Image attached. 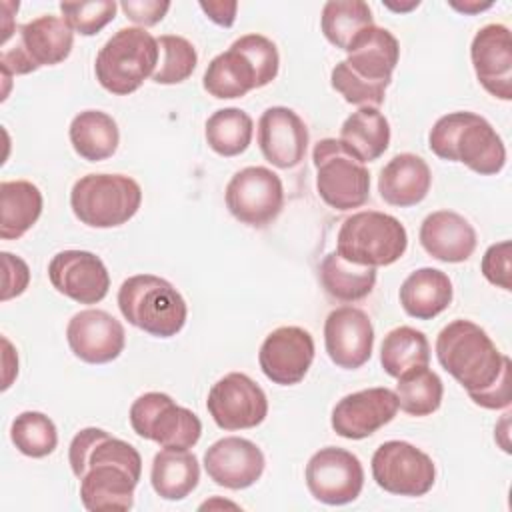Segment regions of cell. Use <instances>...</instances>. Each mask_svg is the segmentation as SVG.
Returning a JSON list of instances; mask_svg holds the SVG:
<instances>
[{"label": "cell", "mask_w": 512, "mask_h": 512, "mask_svg": "<svg viewBox=\"0 0 512 512\" xmlns=\"http://www.w3.org/2000/svg\"><path fill=\"white\" fill-rule=\"evenodd\" d=\"M2 270H4V278H2V302L20 296L28 284H30V270L28 264L20 258L14 256L10 252H2Z\"/></svg>", "instance_id": "42"}, {"label": "cell", "mask_w": 512, "mask_h": 512, "mask_svg": "<svg viewBox=\"0 0 512 512\" xmlns=\"http://www.w3.org/2000/svg\"><path fill=\"white\" fill-rule=\"evenodd\" d=\"M130 426L144 438L160 444V448L188 450L198 444L202 436L200 418L178 406L164 392H146L138 396L130 406Z\"/></svg>", "instance_id": "11"}, {"label": "cell", "mask_w": 512, "mask_h": 512, "mask_svg": "<svg viewBox=\"0 0 512 512\" xmlns=\"http://www.w3.org/2000/svg\"><path fill=\"white\" fill-rule=\"evenodd\" d=\"M120 8L124 10L126 18L138 24L140 28L144 26H154L158 24L166 12L170 10V2L166 0H124L120 2Z\"/></svg>", "instance_id": "43"}, {"label": "cell", "mask_w": 512, "mask_h": 512, "mask_svg": "<svg viewBox=\"0 0 512 512\" xmlns=\"http://www.w3.org/2000/svg\"><path fill=\"white\" fill-rule=\"evenodd\" d=\"M372 478L390 494L424 496L436 482L432 458L404 440H388L372 454Z\"/></svg>", "instance_id": "12"}, {"label": "cell", "mask_w": 512, "mask_h": 512, "mask_svg": "<svg viewBox=\"0 0 512 512\" xmlns=\"http://www.w3.org/2000/svg\"><path fill=\"white\" fill-rule=\"evenodd\" d=\"M158 66L152 74L156 84H180L192 76L198 64V52L190 40L176 34L158 38Z\"/></svg>", "instance_id": "38"}, {"label": "cell", "mask_w": 512, "mask_h": 512, "mask_svg": "<svg viewBox=\"0 0 512 512\" xmlns=\"http://www.w3.org/2000/svg\"><path fill=\"white\" fill-rule=\"evenodd\" d=\"M202 12L218 26L230 28L236 20V10H238V2H222V0H214V2H200Z\"/></svg>", "instance_id": "45"}, {"label": "cell", "mask_w": 512, "mask_h": 512, "mask_svg": "<svg viewBox=\"0 0 512 512\" xmlns=\"http://www.w3.org/2000/svg\"><path fill=\"white\" fill-rule=\"evenodd\" d=\"M452 282L438 268H418L406 276L398 298L404 312L416 320H432L452 302Z\"/></svg>", "instance_id": "27"}, {"label": "cell", "mask_w": 512, "mask_h": 512, "mask_svg": "<svg viewBox=\"0 0 512 512\" xmlns=\"http://www.w3.org/2000/svg\"><path fill=\"white\" fill-rule=\"evenodd\" d=\"M398 400L394 390L376 386L340 398L332 410L334 432L348 440H362L394 420Z\"/></svg>", "instance_id": "20"}, {"label": "cell", "mask_w": 512, "mask_h": 512, "mask_svg": "<svg viewBox=\"0 0 512 512\" xmlns=\"http://www.w3.org/2000/svg\"><path fill=\"white\" fill-rule=\"evenodd\" d=\"M430 150L448 162H462L480 176L498 174L506 164V146L494 126L474 112L440 116L428 134Z\"/></svg>", "instance_id": "3"}, {"label": "cell", "mask_w": 512, "mask_h": 512, "mask_svg": "<svg viewBox=\"0 0 512 512\" xmlns=\"http://www.w3.org/2000/svg\"><path fill=\"white\" fill-rule=\"evenodd\" d=\"M68 136L74 152L88 162H100L114 156L120 144L116 120L102 110L78 112L70 122Z\"/></svg>", "instance_id": "30"}, {"label": "cell", "mask_w": 512, "mask_h": 512, "mask_svg": "<svg viewBox=\"0 0 512 512\" xmlns=\"http://www.w3.org/2000/svg\"><path fill=\"white\" fill-rule=\"evenodd\" d=\"M324 348L338 368L356 370L364 366L374 348L370 316L354 306L334 308L324 322Z\"/></svg>", "instance_id": "19"}, {"label": "cell", "mask_w": 512, "mask_h": 512, "mask_svg": "<svg viewBox=\"0 0 512 512\" xmlns=\"http://www.w3.org/2000/svg\"><path fill=\"white\" fill-rule=\"evenodd\" d=\"M66 340L72 354L82 362L106 364L122 354L126 332L122 322L106 310L86 308L68 320Z\"/></svg>", "instance_id": "18"}, {"label": "cell", "mask_w": 512, "mask_h": 512, "mask_svg": "<svg viewBox=\"0 0 512 512\" xmlns=\"http://www.w3.org/2000/svg\"><path fill=\"white\" fill-rule=\"evenodd\" d=\"M422 248L436 260L458 264L468 260L476 250V230L458 212L436 210L428 214L418 232Z\"/></svg>", "instance_id": "25"}, {"label": "cell", "mask_w": 512, "mask_h": 512, "mask_svg": "<svg viewBox=\"0 0 512 512\" xmlns=\"http://www.w3.org/2000/svg\"><path fill=\"white\" fill-rule=\"evenodd\" d=\"M510 250H512L510 240L496 242V244L488 246V250L482 256V264H480L484 278L502 290H512V264H510L512 254H510Z\"/></svg>", "instance_id": "41"}, {"label": "cell", "mask_w": 512, "mask_h": 512, "mask_svg": "<svg viewBox=\"0 0 512 512\" xmlns=\"http://www.w3.org/2000/svg\"><path fill=\"white\" fill-rule=\"evenodd\" d=\"M338 140L362 164L374 162L390 146V124L378 108L362 106L344 120Z\"/></svg>", "instance_id": "28"}, {"label": "cell", "mask_w": 512, "mask_h": 512, "mask_svg": "<svg viewBox=\"0 0 512 512\" xmlns=\"http://www.w3.org/2000/svg\"><path fill=\"white\" fill-rule=\"evenodd\" d=\"M68 462L80 480V500L90 512L130 510L142 474V456L126 440L90 426L70 442Z\"/></svg>", "instance_id": "1"}, {"label": "cell", "mask_w": 512, "mask_h": 512, "mask_svg": "<svg viewBox=\"0 0 512 512\" xmlns=\"http://www.w3.org/2000/svg\"><path fill=\"white\" fill-rule=\"evenodd\" d=\"M470 60L486 92L512 100V38L504 24H486L474 34Z\"/></svg>", "instance_id": "22"}, {"label": "cell", "mask_w": 512, "mask_h": 512, "mask_svg": "<svg viewBox=\"0 0 512 512\" xmlns=\"http://www.w3.org/2000/svg\"><path fill=\"white\" fill-rule=\"evenodd\" d=\"M118 4L114 0H96V2H60V12L66 24L82 34L94 36L116 16Z\"/></svg>", "instance_id": "39"}, {"label": "cell", "mask_w": 512, "mask_h": 512, "mask_svg": "<svg viewBox=\"0 0 512 512\" xmlns=\"http://www.w3.org/2000/svg\"><path fill=\"white\" fill-rule=\"evenodd\" d=\"M278 68L276 44L262 34H246L210 60L202 86L218 100L242 98L250 90L270 84L278 76Z\"/></svg>", "instance_id": "4"}, {"label": "cell", "mask_w": 512, "mask_h": 512, "mask_svg": "<svg viewBox=\"0 0 512 512\" xmlns=\"http://www.w3.org/2000/svg\"><path fill=\"white\" fill-rule=\"evenodd\" d=\"M304 476L310 494L328 506L354 502L364 486L362 462L356 454L338 446H326L314 452Z\"/></svg>", "instance_id": "14"}, {"label": "cell", "mask_w": 512, "mask_h": 512, "mask_svg": "<svg viewBox=\"0 0 512 512\" xmlns=\"http://www.w3.org/2000/svg\"><path fill=\"white\" fill-rule=\"evenodd\" d=\"M320 282L334 300L356 302L374 290L376 268L352 264L334 250L326 254L320 264Z\"/></svg>", "instance_id": "32"}, {"label": "cell", "mask_w": 512, "mask_h": 512, "mask_svg": "<svg viewBox=\"0 0 512 512\" xmlns=\"http://www.w3.org/2000/svg\"><path fill=\"white\" fill-rule=\"evenodd\" d=\"M74 44V30L64 18L44 14L16 28V44L0 54L2 72L30 74L42 66L64 62Z\"/></svg>", "instance_id": "10"}, {"label": "cell", "mask_w": 512, "mask_h": 512, "mask_svg": "<svg viewBox=\"0 0 512 512\" xmlns=\"http://www.w3.org/2000/svg\"><path fill=\"white\" fill-rule=\"evenodd\" d=\"M510 386H512V364L510 360L506 362L500 378L482 394H476L472 396L470 400L486 410H500V408H508L510 402H512V396H510Z\"/></svg>", "instance_id": "44"}, {"label": "cell", "mask_w": 512, "mask_h": 512, "mask_svg": "<svg viewBox=\"0 0 512 512\" xmlns=\"http://www.w3.org/2000/svg\"><path fill=\"white\" fill-rule=\"evenodd\" d=\"M200 464L188 450L162 448L156 452L150 468L154 492L164 500H184L198 486Z\"/></svg>", "instance_id": "31"}, {"label": "cell", "mask_w": 512, "mask_h": 512, "mask_svg": "<svg viewBox=\"0 0 512 512\" xmlns=\"http://www.w3.org/2000/svg\"><path fill=\"white\" fill-rule=\"evenodd\" d=\"M52 286L78 304H98L110 288L104 262L88 250H62L48 264Z\"/></svg>", "instance_id": "17"}, {"label": "cell", "mask_w": 512, "mask_h": 512, "mask_svg": "<svg viewBox=\"0 0 512 512\" xmlns=\"http://www.w3.org/2000/svg\"><path fill=\"white\" fill-rule=\"evenodd\" d=\"M142 204L140 184L126 174H86L70 190L74 216L90 228L126 224Z\"/></svg>", "instance_id": "8"}, {"label": "cell", "mask_w": 512, "mask_h": 512, "mask_svg": "<svg viewBox=\"0 0 512 512\" xmlns=\"http://www.w3.org/2000/svg\"><path fill=\"white\" fill-rule=\"evenodd\" d=\"M258 146L272 166L294 168L306 156L308 128L292 108H266L258 120Z\"/></svg>", "instance_id": "23"}, {"label": "cell", "mask_w": 512, "mask_h": 512, "mask_svg": "<svg viewBox=\"0 0 512 512\" xmlns=\"http://www.w3.org/2000/svg\"><path fill=\"white\" fill-rule=\"evenodd\" d=\"M396 400L398 408L410 416H428L442 404L444 384L436 372L428 366H418L396 378Z\"/></svg>", "instance_id": "36"}, {"label": "cell", "mask_w": 512, "mask_h": 512, "mask_svg": "<svg viewBox=\"0 0 512 512\" xmlns=\"http://www.w3.org/2000/svg\"><path fill=\"white\" fill-rule=\"evenodd\" d=\"M254 122L242 108H220L216 110L204 126V136L208 146L226 158L242 154L252 142Z\"/></svg>", "instance_id": "35"}, {"label": "cell", "mask_w": 512, "mask_h": 512, "mask_svg": "<svg viewBox=\"0 0 512 512\" xmlns=\"http://www.w3.org/2000/svg\"><path fill=\"white\" fill-rule=\"evenodd\" d=\"M264 466V452L240 436H224L204 452L206 474L214 484L228 490L250 488L260 480Z\"/></svg>", "instance_id": "21"}, {"label": "cell", "mask_w": 512, "mask_h": 512, "mask_svg": "<svg viewBox=\"0 0 512 512\" xmlns=\"http://www.w3.org/2000/svg\"><path fill=\"white\" fill-rule=\"evenodd\" d=\"M372 24V10L362 0H330L322 6V32L332 46L344 52H348L356 36Z\"/></svg>", "instance_id": "34"}, {"label": "cell", "mask_w": 512, "mask_h": 512, "mask_svg": "<svg viewBox=\"0 0 512 512\" xmlns=\"http://www.w3.org/2000/svg\"><path fill=\"white\" fill-rule=\"evenodd\" d=\"M118 308L122 316L142 332L156 338L176 336L188 318L182 294L164 278L154 274H134L118 288Z\"/></svg>", "instance_id": "5"}, {"label": "cell", "mask_w": 512, "mask_h": 512, "mask_svg": "<svg viewBox=\"0 0 512 512\" xmlns=\"http://www.w3.org/2000/svg\"><path fill=\"white\" fill-rule=\"evenodd\" d=\"M42 192L28 180L0 182V238L24 236L42 214Z\"/></svg>", "instance_id": "29"}, {"label": "cell", "mask_w": 512, "mask_h": 512, "mask_svg": "<svg viewBox=\"0 0 512 512\" xmlns=\"http://www.w3.org/2000/svg\"><path fill=\"white\" fill-rule=\"evenodd\" d=\"M432 186V172L424 158L402 152L396 154L388 164L380 170L378 176V192L380 198L390 206H416L420 204Z\"/></svg>", "instance_id": "26"}, {"label": "cell", "mask_w": 512, "mask_h": 512, "mask_svg": "<svg viewBox=\"0 0 512 512\" xmlns=\"http://www.w3.org/2000/svg\"><path fill=\"white\" fill-rule=\"evenodd\" d=\"M450 6L456 8V10H460V12H464V14H474V12H480V10H484V8H490L492 2H484V4H480V2H464V4L450 2Z\"/></svg>", "instance_id": "46"}, {"label": "cell", "mask_w": 512, "mask_h": 512, "mask_svg": "<svg viewBox=\"0 0 512 512\" xmlns=\"http://www.w3.org/2000/svg\"><path fill=\"white\" fill-rule=\"evenodd\" d=\"M10 438L16 450L30 458H44L58 446V430L54 422L36 410H26L12 420Z\"/></svg>", "instance_id": "37"}, {"label": "cell", "mask_w": 512, "mask_h": 512, "mask_svg": "<svg viewBox=\"0 0 512 512\" xmlns=\"http://www.w3.org/2000/svg\"><path fill=\"white\" fill-rule=\"evenodd\" d=\"M406 248L404 224L378 210H362L344 218L336 236V252L358 266H390L404 256Z\"/></svg>", "instance_id": "7"}, {"label": "cell", "mask_w": 512, "mask_h": 512, "mask_svg": "<svg viewBox=\"0 0 512 512\" xmlns=\"http://www.w3.org/2000/svg\"><path fill=\"white\" fill-rule=\"evenodd\" d=\"M206 408L222 430L256 428L268 414L264 390L244 372H230L212 384Z\"/></svg>", "instance_id": "15"}, {"label": "cell", "mask_w": 512, "mask_h": 512, "mask_svg": "<svg viewBox=\"0 0 512 512\" xmlns=\"http://www.w3.org/2000/svg\"><path fill=\"white\" fill-rule=\"evenodd\" d=\"M398 60L400 44L396 36L390 30L372 24L356 36L344 62L360 80L388 88Z\"/></svg>", "instance_id": "24"}, {"label": "cell", "mask_w": 512, "mask_h": 512, "mask_svg": "<svg viewBox=\"0 0 512 512\" xmlns=\"http://www.w3.org/2000/svg\"><path fill=\"white\" fill-rule=\"evenodd\" d=\"M158 58V38L140 26L120 28L98 50L94 74L100 86L110 94L128 96L154 74Z\"/></svg>", "instance_id": "6"}, {"label": "cell", "mask_w": 512, "mask_h": 512, "mask_svg": "<svg viewBox=\"0 0 512 512\" xmlns=\"http://www.w3.org/2000/svg\"><path fill=\"white\" fill-rule=\"evenodd\" d=\"M230 214L252 228H264L278 218L284 206V186L276 172L266 166L238 170L224 192Z\"/></svg>", "instance_id": "13"}, {"label": "cell", "mask_w": 512, "mask_h": 512, "mask_svg": "<svg viewBox=\"0 0 512 512\" xmlns=\"http://www.w3.org/2000/svg\"><path fill=\"white\" fill-rule=\"evenodd\" d=\"M436 358L470 398L486 392L510 360L484 328L464 318L452 320L438 332Z\"/></svg>", "instance_id": "2"}, {"label": "cell", "mask_w": 512, "mask_h": 512, "mask_svg": "<svg viewBox=\"0 0 512 512\" xmlns=\"http://www.w3.org/2000/svg\"><path fill=\"white\" fill-rule=\"evenodd\" d=\"M314 360V338L300 326L272 330L258 352L260 370L280 386H294L304 380Z\"/></svg>", "instance_id": "16"}, {"label": "cell", "mask_w": 512, "mask_h": 512, "mask_svg": "<svg viewBox=\"0 0 512 512\" xmlns=\"http://www.w3.org/2000/svg\"><path fill=\"white\" fill-rule=\"evenodd\" d=\"M312 160L316 166V190L330 208L344 212L368 202L370 172L340 140H318L312 150Z\"/></svg>", "instance_id": "9"}, {"label": "cell", "mask_w": 512, "mask_h": 512, "mask_svg": "<svg viewBox=\"0 0 512 512\" xmlns=\"http://www.w3.org/2000/svg\"><path fill=\"white\" fill-rule=\"evenodd\" d=\"M418 4H420L418 0H412V2H410V4H406V6H402V4H400V6H396V4H390V2H386V6H388V8H392V10H400V12H402V10H410V8H416Z\"/></svg>", "instance_id": "47"}, {"label": "cell", "mask_w": 512, "mask_h": 512, "mask_svg": "<svg viewBox=\"0 0 512 512\" xmlns=\"http://www.w3.org/2000/svg\"><path fill=\"white\" fill-rule=\"evenodd\" d=\"M330 84L332 88L344 96V100L348 104H354V106H374L378 108L384 98H386V88L382 86H374V84H368L364 80H360L358 76H354L350 72V68L346 66V62H338L334 68H332V74H330Z\"/></svg>", "instance_id": "40"}, {"label": "cell", "mask_w": 512, "mask_h": 512, "mask_svg": "<svg viewBox=\"0 0 512 512\" xmlns=\"http://www.w3.org/2000/svg\"><path fill=\"white\" fill-rule=\"evenodd\" d=\"M428 362L430 344L424 332L412 326H398L384 336L380 348V364L388 376L400 378L412 368L428 366Z\"/></svg>", "instance_id": "33"}]
</instances>
